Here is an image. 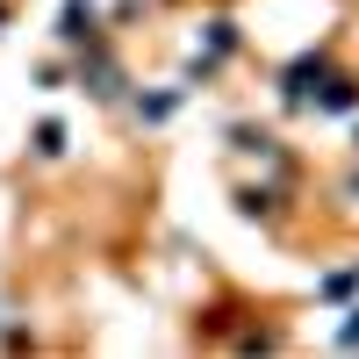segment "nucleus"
<instances>
[{"label":"nucleus","instance_id":"nucleus-5","mask_svg":"<svg viewBox=\"0 0 359 359\" xmlns=\"http://www.w3.org/2000/svg\"><path fill=\"white\" fill-rule=\"evenodd\" d=\"M36 151H43V158L65 151V123H43V130H36Z\"/></svg>","mask_w":359,"mask_h":359},{"label":"nucleus","instance_id":"nucleus-1","mask_svg":"<svg viewBox=\"0 0 359 359\" xmlns=\"http://www.w3.org/2000/svg\"><path fill=\"white\" fill-rule=\"evenodd\" d=\"M309 94H316V108H331V115H352V108H359V86H352V79H338V72H323Z\"/></svg>","mask_w":359,"mask_h":359},{"label":"nucleus","instance_id":"nucleus-8","mask_svg":"<svg viewBox=\"0 0 359 359\" xmlns=\"http://www.w3.org/2000/svg\"><path fill=\"white\" fill-rule=\"evenodd\" d=\"M0 15H8V8H0Z\"/></svg>","mask_w":359,"mask_h":359},{"label":"nucleus","instance_id":"nucleus-3","mask_svg":"<svg viewBox=\"0 0 359 359\" xmlns=\"http://www.w3.org/2000/svg\"><path fill=\"white\" fill-rule=\"evenodd\" d=\"M323 72H331V65H323V50H309V57H294V65H287V101H309V86H316Z\"/></svg>","mask_w":359,"mask_h":359},{"label":"nucleus","instance_id":"nucleus-7","mask_svg":"<svg viewBox=\"0 0 359 359\" xmlns=\"http://www.w3.org/2000/svg\"><path fill=\"white\" fill-rule=\"evenodd\" d=\"M338 345H359V309H352V323H345V331H338Z\"/></svg>","mask_w":359,"mask_h":359},{"label":"nucleus","instance_id":"nucleus-4","mask_svg":"<svg viewBox=\"0 0 359 359\" xmlns=\"http://www.w3.org/2000/svg\"><path fill=\"white\" fill-rule=\"evenodd\" d=\"M57 36H65V43H94V22H86V15H79V8H72V15H65V22H57Z\"/></svg>","mask_w":359,"mask_h":359},{"label":"nucleus","instance_id":"nucleus-6","mask_svg":"<svg viewBox=\"0 0 359 359\" xmlns=\"http://www.w3.org/2000/svg\"><path fill=\"white\" fill-rule=\"evenodd\" d=\"M172 101H180V94H151V101H137V108H144V123H165Z\"/></svg>","mask_w":359,"mask_h":359},{"label":"nucleus","instance_id":"nucleus-2","mask_svg":"<svg viewBox=\"0 0 359 359\" xmlns=\"http://www.w3.org/2000/svg\"><path fill=\"white\" fill-rule=\"evenodd\" d=\"M79 79H86V86H94V94H101V101L115 94V86H123V72H115V57H108V50H94V43H86V65H79Z\"/></svg>","mask_w":359,"mask_h":359}]
</instances>
